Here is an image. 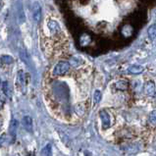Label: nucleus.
<instances>
[{
	"label": "nucleus",
	"instance_id": "obj_12",
	"mask_svg": "<svg viewBox=\"0 0 156 156\" xmlns=\"http://www.w3.org/2000/svg\"><path fill=\"white\" fill-rule=\"evenodd\" d=\"M155 94H156V93H155Z\"/></svg>",
	"mask_w": 156,
	"mask_h": 156
},
{
	"label": "nucleus",
	"instance_id": "obj_7",
	"mask_svg": "<svg viewBox=\"0 0 156 156\" xmlns=\"http://www.w3.org/2000/svg\"><path fill=\"white\" fill-rule=\"evenodd\" d=\"M41 155L42 156H52V147L50 144H47L46 146H44L42 148Z\"/></svg>",
	"mask_w": 156,
	"mask_h": 156
},
{
	"label": "nucleus",
	"instance_id": "obj_11",
	"mask_svg": "<svg viewBox=\"0 0 156 156\" xmlns=\"http://www.w3.org/2000/svg\"><path fill=\"white\" fill-rule=\"evenodd\" d=\"M16 156H18V155H16Z\"/></svg>",
	"mask_w": 156,
	"mask_h": 156
},
{
	"label": "nucleus",
	"instance_id": "obj_8",
	"mask_svg": "<svg viewBox=\"0 0 156 156\" xmlns=\"http://www.w3.org/2000/svg\"><path fill=\"white\" fill-rule=\"evenodd\" d=\"M148 119H149V122L152 126H156V110L151 111Z\"/></svg>",
	"mask_w": 156,
	"mask_h": 156
},
{
	"label": "nucleus",
	"instance_id": "obj_6",
	"mask_svg": "<svg viewBox=\"0 0 156 156\" xmlns=\"http://www.w3.org/2000/svg\"><path fill=\"white\" fill-rule=\"evenodd\" d=\"M147 33H148L149 38L152 40V41L156 42V26L155 25H152V26H150L149 28H148Z\"/></svg>",
	"mask_w": 156,
	"mask_h": 156
},
{
	"label": "nucleus",
	"instance_id": "obj_5",
	"mask_svg": "<svg viewBox=\"0 0 156 156\" xmlns=\"http://www.w3.org/2000/svg\"><path fill=\"white\" fill-rule=\"evenodd\" d=\"M143 71H144L143 67L139 65H133L129 68V72L131 74H133V75H139V74H142Z\"/></svg>",
	"mask_w": 156,
	"mask_h": 156
},
{
	"label": "nucleus",
	"instance_id": "obj_4",
	"mask_svg": "<svg viewBox=\"0 0 156 156\" xmlns=\"http://www.w3.org/2000/svg\"><path fill=\"white\" fill-rule=\"evenodd\" d=\"M115 87L117 88L118 90H127L128 87H129V83L127 81H124V80H120L118 81L116 84H115Z\"/></svg>",
	"mask_w": 156,
	"mask_h": 156
},
{
	"label": "nucleus",
	"instance_id": "obj_1",
	"mask_svg": "<svg viewBox=\"0 0 156 156\" xmlns=\"http://www.w3.org/2000/svg\"><path fill=\"white\" fill-rule=\"evenodd\" d=\"M99 116H100V119H101L103 129L110 128L111 127V119H110L109 113L107 112L106 110H101L99 112Z\"/></svg>",
	"mask_w": 156,
	"mask_h": 156
},
{
	"label": "nucleus",
	"instance_id": "obj_9",
	"mask_svg": "<svg viewBox=\"0 0 156 156\" xmlns=\"http://www.w3.org/2000/svg\"><path fill=\"white\" fill-rule=\"evenodd\" d=\"M101 99V92L99 90H95L94 91V94H93V101L94 103H98Z\"/></svg>",
	"mask_w": 156,
	"mask_h": 156
},
{
	"label": "nucleus",
	"instance_id": "obj_2",
	"mask_svg": "<svg viewBox=\"0 0 156 156\" xmlns=\"http://www.w3.org/2000/svg\"><path fill=\"white\" fill-rule=\"evenodd\" d=\"M143 91L147 96H154L156 91H155V84L152 81H148L144 84Z\"/></svg>",
	"mask_w": 156,
	"mask_h": 156
},
{
	"label": "nucleus",
	"instance_id": "obj_10",
	"mask_svg": "<svg viewBox=\"0 0 156 156\" xmlns=\"http://www.w3.org/2000/svg\"><path fill=\"white\" fill-rule=\"evenodd\" d=\"M16 129H17V121L14 120L12 123H11V127H10V132L12 135H15V133H16Z\"/></svg>",
	"mask_w": 156,
	"mask_h": 156
},
{
	"label": "nucleus",
	"instance_id": "obj_3",
	"mask_svg": "<svg viewBox=\"0 0 156 156\" xmlns=\"http://www.w3.org/2000/svg\"><path fill=\"white\" fill-rule=\"evenodd\" d=\"M22 124H23L24 128L26 129V131L28 132H32V118L29 116H25L22 120Z\"/></svg>",
	"mask_w": 156,
	"mask_h": 156
}]
</instances>
